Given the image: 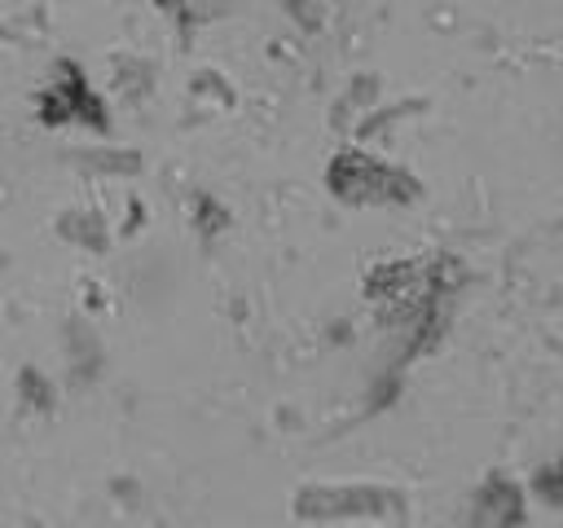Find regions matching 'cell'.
Segmentation results:
<instances>
[{"label": "cell", "instance_id": "6da1fadb", "mask_svg": "<svg viewBox=\"0 0 563 528\" xmlns=\"http://www.w3.org/2000/svg\"><path fill=\"white\" fill-rule=\"evenodd\" d=\"M541 488H545L550 497H563V466H559L554 475H545V480H541Z\"/></svg>", "mask_w": 563, "mask_h": 528}]
</instances>
